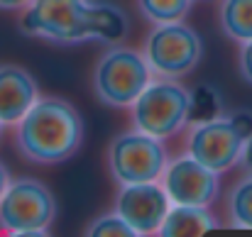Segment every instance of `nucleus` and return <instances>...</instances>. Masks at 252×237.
Returning <instances> with one entry per match:
<instances>
[{
  "mask_svg": "<svg viewBox=\"0 0 252 237\" xmlns=\"http://www.w3.org/2000/svg\"><path fill=\"white\" fill-rule=\"evenodd\" d=\"M12 142L27 164H64L84 145V118L66 98L39 95L25 118L12 127Z\"/></svg>",
  "mask_w": 252,
  "mask_h": 237,
  "instance_id": "obj_1",
  "label": "nucleus"
},
{
  "mask_svg": "<svg viewBox=\"0 0 252 237\" xmlns=\"http://www.w3.org/2000/svg\"><path fill=\"white\" fill-rule=\"evenodd\" d=\"M155 79L142 49L110 44L91 69V90L95 100L113 110H127Z\"/></svg>",
  "mask_w": 252,
  "mask_h": 237,
  "instance_id": "obj_2",
  "label": "nucleus"
},
{
  "mask_svg": "<svg viewBox=\"0 0 252 237\" xmlns=\"http://www.w3.org/2000/svg\"><path fill=\"white\" fill-rule=\"evenodd\" d=\"M20 30L54 47L86 44L91 42V0H30L20 10Z\"/></svg>",
  "mask_w": 252,
  "mask_h": 237,
  "instance_id": "obj_3",
  "label": "nucleus"
},
{
  "mask_svg": "<svg viewBox=\"0 0 252 237\" xmlns=\"http://www.w3.org/2000/svg\"><path fill=\"white\" fill-rule=\"evenodd\" d=\"M130 127L157 140H171L189 125V88L181 79H155L127 108Z\"/></svg>",
  "mask_w": 252,
  "mask_h": 237,
  "instance_id": "obj_4",
  "label": "nucleus"
},
{
  "mask_svg": "<svg viewBox=\"0 0 252 237\" xmlns=\"http://www.w3.org/2000/svg\"><path fill=\"white\" fill-rule=\"evenodd\" d=\"M57 213V196L44 181L34 176L10 178L0 198V230L15 237L44 235L54 225Z\"/></svg>",
  "mask_w": 252,
  "mask_h": 237,
  "instance_id": "obj_5",
  "label": "nucleus"
},
{
  "mask_svg": "<svg viewBox=\"0 0 252 237\" xmlns=\"http://www.w3.org/2000/svg\"><path fill=\"white\" fill-rule=\"evenodd\" d=\"M167 161L164 140H157L135 127L115 135L105 149V166L115 186L159 181Z\"/></svg>",
  "mask_w": 252,
  "mask_h": 237,
  "instance_id": "obj_6",
  "label": "nucleus"
},
{
  "mask_svg": "<svg viewBox=\"0 0 252 237\" xmlns=\"http://www.w3.org/2000/svg\"><path fill=\"white\" fill-rule=\"evenodd\" d=\"M142 54L155 76L184 79L201 64L203 39L184 20L152 25V30L145 34Z\"/></svg>",
  "mask_w": 252,
  "mask_h": 237,
  "instance_id": "obj_7",
  "label": "nucleus"
},
{
  "mask_svg": "<svg viewBox=\"0 0 252 237\" xmlns=\"http://www.w3.org/2000/svg\"><path fill=\"white\" fill-rule=\"evenodd\" d=\"M245 140L230 122L228 113L206 122H189L181 132V152L213 169L216 174H225L240 164Z\"/></svg>",
  "mask_w": 252,
  "mask_h": 237,
  "instance_id": "obj_8",
  "label": "nucleus"
},
{
  "mask_svg": "<svg viewBox=\"0 0 252 237\" xmlns=\"http://www.w3.org/2000/svg\"><path fill=\"white\" fill-rule=\"evenodd\" d=\"M159 183L174 206L211 208L220 193V174H216L213 169L203 166L201 161L184 152L167 161Z\"/></svg>",
  "mask_w": 252,
  "mask_h": 237,
  "instance_id": "obj_9",
  "label": "nucleus"
},
{
  "mask_svg": "<svg viewBox=\"0 0 252 237\" xmlns=\"http://www.w3.org/2000/svg\"><path fill=\"white\" fill-rule=\"evenodd\" d=\"M169 208L171 201L159 181L118 186L113 198V210L125 218V223L135 230V235H157Z\"/></svg>",
  "mask_w": 252,
  "mask_h": 237,
  "instance_id": "obj_10",
  "label": "nucleus"
},
{
  "mask_svg": "<svg viewBox=\"0 0 252 237\" xmlns=\"http://www.w3.org/2000/svg\"><path fill=\"white\" fill-rule=\"evenodd\" d=\"M42 95L37 79L20 64H0V125L15 127Z\"/></svg>",
  "mask_w": 252,
  "mask_h": 237,
  "instance_id": "obj_11",
  "label": "nucleus"
},
{
  "mask_svg": "<svg viewBox=\"0 0 252 237\" xmlns=\"http://www.w3.org/2000/svg\"><path fill=\"white\" fill-rule=\"evenodd\" d=\"M130 32V17L110 0H91V42L120 44Z\"/></svg>",
  "mask_w": 252,
  "mask_h": 237,
  "instance_id": "obj_12",
  "label": "nucleus"
},
{
  "mask_svg": "<svg viewBox=\"0 0 252 237\" xmlns=\"http://www.w3.org/2000/svg\"><path fill=\"white\" fill-rule=\"evenodd\" d=\"M218 220L213 218L211 208L198 206H174L169 208L167 218L157 235L162 237H186V235H203L208 230H216Z\"/></svg>",
  "mask_w": 252,
  "mask_h": 237,
  "instance_id": "obj_13",
  "label": "nucleus"
},
{
  "mask_svg": "<svg viewBox=\"0 0 252 237\" xmlns=\"http://www.w3.org/2000/svg\"><path fill=\"white\" fill-rule=\"evenodd\" d=\"M218 25L223 34L238 44L252 39V0H220Z\"/></svg>",
  "mask_w": 252,
  "mask_h": 237,
  "instance_id": "obj_14",
  "label": "nucleus"
},
{
  "mask_svg": "<svg viewBox=\"0 0 252 237\" xmlns=\"http://www.w3.org/2000/svg\"><path fill=\"white\" fill-rule=\"evenodd\" d=\"M225 115L223 95L211 83H196L189 88V122H206Z\"/></svg>",
  "mask_w": 252,
  "mask_h": 237,
  "instance_id": "obj_15",
  "label": "nucleus"
},
{
  "mask_svg": "<svg viewBox=\"0 0 252 237\" xmlns=\"http://www.w3.org/2000/svg\"><path fill=\"white\" fill-rule=\"evenodd\" d=\"M225 213L228 225L252 230V171H245V176H240L230 186L225 198Z\"/></svg>",
  "mask_w": 252,
  "mask_h": 237,
  "instance_id": "obj_16",
  "label": "nucleus"
},
{
  "mask_svg": "<svg viewBox=\"0 0 252 237\" xmlns=\"http://www.w3.org/2000/svg\"><path fill=\"white\" fill-rule=\"evenodd\" d=\"M193 0H135V7L150 25H164L186 20Z\"/></svg>",
  "mask_w": 252,
  "mask_h": 237,
  "instance_id": "obj_17",
  "label": "nucleus"
},
{
  "mask_svg": "<svg viewBox=\"0 0 252 237\" xmlns=\"http://www.w3.org/2000/svg\"><path fill=\"white\" fill-rule=\"evenodd\" d=\"M84 235L88 237H103V235H110V237H137L135 230L125 223V218L115 210H108L98 218H93L88 225H86Z\"/></svg>",
  "mask_w": 252,
  "mask_h": 237,
  "instance_id": "obj_18",
  "label": "nucleus"
},
{
  "mask_svg": "<svg viewBox=\"0 0 252 237\" xmlns=\"http://www.w3.org/2000/svg\"><path fill=\"white\" fill-rule=\"evenodd\" d=\"M238 74L248 86H252V39L243 42L238 49Z\"/></svg>",
  "mask_w": 252,
  "mask_h": 237,
  "instance_id": "obj_19",
  "label": "nucleus"
},
{
  "mask_svg": "<svg viewBox=\"0 0 252 237\" xmlns=\"http://www.w3.org/2000/svg\"><path fill=\"white\" fill-rule=\"evenodd\" d=\"M230 122L235 125V130L240 132L243 140H250L252 137V113L250 110H238V113H228Z\"/></svg>",
  "mask_w": 252,
  "mask_h": 237,
  "instance_id": "obj_20",
  "label": "nucleus"
},
{
  "mask_svg": "<svg viewBox=\"0 0 252 237\" xmlns=\"http://www.w3.org/2000/svg\"><path fill=\"white\" fill-rule=\"evenodd\" d=\"M240 166H243L245 171H252V137H250V140H245V145H243V154H240Z\"/></svg>",
  "mask_w": 252,
  "mask_h": 237,
  "instance_id": "obj_21",
  "label": "nucleus"
},
{
  "mask_svg": "<svg viewBox=\"0 0 252 237\" xmlns=\"http://www.w3.org/2000/svg\"><path fill=\"white\" fill-rule=\"evenodd\" d=\"M30 0H0V10L2 12H20Z\"/></svg>",
  "mask_w": 252,
  "mask_h": 237,
  "instance_id": "obj_22",
  "label": "nucleus"
},
{
  "mask_svg": "<svg viewBox=\"0 0 252 237\" xmlns=\"http://www.w3.org/2000/svg\"><path fill=\"white\" fill-rule=\"evenodd\" d=\"M10 169L5 166V161L0 159V198H2V193H5V188H7V183H10Z\"/></svg>",
  "mask_w": 252,
  "mask_h": 237,
  "instance_id": "obj_23",
  "label": "nucleus"
},
{
  "mask_svg": "<svg viewBox=\"0 0 252 237\" xmlns=\"http://www.w3.org/2000/svg\"><path fill=\"white\" fill-rule=\"evenodd\" d=\"M2 130H5V127H2V125H0V137H2Z\"/></svg>",
  "mask_w": 252,
  "mask_h": 237,
  "instance_id": "obj_24",
  "label": "nucleus"
}]
</instances>
